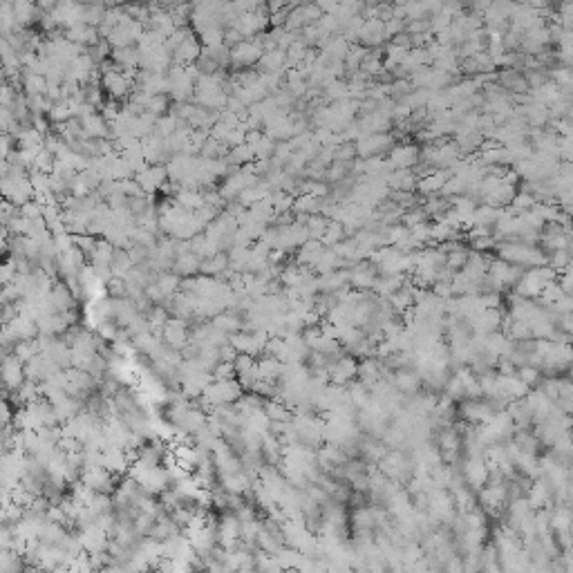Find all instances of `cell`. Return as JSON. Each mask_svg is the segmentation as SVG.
<instances>
[{"instance_id":"6da1fadb","label":"cell","mask_w":573,"mask_h":573,"mask_svg":"<svg viewBox=\"0 0 573 573\" xmlns=\"http://www.w3.org/2000/svg\"><path fill=\"white\" fill-rule=\"evenodd\" d=\"M557 278V273L553 269L545 267H535V269H524L522 278L517 280V285L513 287L515 296L526 298V300H537L540 293L545 291V287L549 283H553Z\"/></svg>"},{"instance_id":"7a4b0ae2","label":"cell","mask_w":573,"mask_h":573,"mask_svg":"<svg viewBox=\"0 0 573 573\" xmlns=\"http://www.w3.org/2000/svg\"><path fill=\"white\" fill-rule=\"evenodd\" d=\"M262 54H265V52H262L258 38H244L242 43L236 45V48L228 50V63L236 72L251 70V68L258 65V61H260Z\"/></svg>"},{"instance_id":"3957f363","label":"cell","mask_w":573,"mask_h":573,"mask_svg":"<svg viewBox=\"0 0 573 573\" xmlns=\"http://www.w3.org/2000/svg\"><path fill=\"white\" fill-rule=\"evenodd\" d=\"M79 482H83L92 493H97V495H112L117 484H119V477H115L103 466H90V468H83Z\"/></svg>"},{"instance_id":"277c9868","label":"cell","mask_w":573,"mask_h":573,"mask_svg":"<svg viewBox=\"0 0 573 573\" xmlns=\"http://www.w3.org/2000/svg\"><path fill=\"white\" fill-rule=\"evenodd\" d=\"M25 383V363L16 354H7L0 361V385L11 394Z\"/></svg>"},{"instance_id":"5b68a950","label":"cell","mask_w":573,"mask_h":573,"mask_svg":"<svg viewBox=\"0 0 573 573\" xmlns=\"http://www.w3.org/2000/svg\"><path fill=\"white\" fill-rule=\"evenodd\" d=\"M159 340L166 347L182 352L191 343V325L186 320H179V318H168L164 330L159 332Z\"/></svg>"},{"instance_id":"8992f818","label":"cell","mask_w":573,"mask_h":573,"mask_svg":"<svg viewBox=\"0 0 573 573\" xmlns=\"http://www.w3.org/2000/svg\"><path fill=\"white\" fill-rule=\"evenodd\" d=\"M390 170H412L416 164L421 162V148L414 144H396L390 148V157L385 159Z\"/></svg>"},{"instance_id":"52a82bcc","label":"cell","mask_w":573,"mask_h":573,"mask_svg":"<svg viewBox=\"0 0 573 573\" xmlns=\"http://www.w3.org/2000/svg\"><path fill=\"white\" fill-rule=\"evenodd\" d=\"M461 479L463 484L475 488H484L488 482V463L484 457H463V468H461Z\"/></svg>"},{"instance_id":"ba28073f","label":"cell","mask_w":573,"mask_h":573,"mask_svg":"<svg viewBox=\"0 0 573 573\" xmlns=\"http://www.w3.org/2000/svg\"><path fill=\"white\" fill-rule=\"evenodd\" d=\"M135 182L139 184V189L146 195H152V193H159L166 182H168V173H166V166H146L142 173L135 175Z\"/></svg>"},{"instance_id":"9c48e42d","label":"cell","mask_w":573,"mask_h":573,"mask_svg":"<svg viewBox=\"0 0 573 573\" xmlns=\"http://www.w3.org/2000/svg\"><path fill=\"white\" fill-rule=\"evenodd\" d=\"M347 273H349V287L359 289V291H369V289H374L377 278H379L377 267L372 265L369 260L356 262V265H354Z\"/></svg>"},{"instance_id":"30bf717a","label":"cell","mask_w":573,"mask_h":573,"mask_svg":"<svg viewBox=\"0 0 573 573\" xmlns=\"http://www.w3.org/2000/svg\"><path fill=\"white\" fill-rule=\"evenodd\" d=\"M79 126L85 139H110V126L99 110H90L79 117Z\"/></svg>"},{"instance_id":"8fae6325","label":"cell","mask_w":573,"mask_h":573,"mask_svg":"<svg viewBox=\"0 0 573 573\" xmlns=\"http://www.w3.org/2000/svg\"><path fill=\"white\" fill-rule=\"evenodd\" d=\"M63 36H65L70 43L81 45V48H85V50L95 48V45L101 41L99 29H97V27H92V25H85V23H79V25H74V27L65 29Z\"/></svg>"},{"instance_id":"7c38bea8","label":"cell","mask_w":573,"mask_h":573,"mask_svg":"<svg viewBox=\"0 0 573 573\" xmlns=\"http://www.w3.org/2000/svg\"><path fill=\"white\" fill-rule=\"evenodd\" d=\"M199 54H202V45H199L197 36H191L189 41H184L177 50H173V65L191 68L197 63Z\"/></svg>"},{"instance_id":"4fadbf2b","label":"cell","mask_w":573,"mask_h":573,"mask_svg":"<svg viewBox=\"0 0 573 573\" xmlns=\"http://www.w3.org/2000/svg\"><path fill=\"white\" fill-rule=\"evenodd\" d=\"M453 175L448 173V170H430V173L426 177H421L419 182H416V193L419 195H439L441 189H443V184L451 179Z\"/></svg>"},{"instance_id":"5bb4252c","label":"cell","mask_w":573,"mask_h":573,"mask_svg":"<svg viewBox=\"0 0 573 573\" xmlns=\"http://www.w3.org/2000/svg\"><path fill=\"white\" fill-rule=\"evenodd\" d=\"M11 9H14V19H16L19 29H32L41 21L38 5H34V3L19 0V3H11Z\"/></svg>"},{"instance_id":"9a60e30c","label":"cell","mask_w":573,"mask_h":573,"mask_svg":"<svg viewBox=\"0 0 573 573\" xmlns=\"http://www.w3.org/2000/svg\"><path fill=\"white\" fill-rule=\"evenodd\" d=\"M199 267H202V260H199L193 251H189V253H182V256L175 258V262H173V267H170V271H173L175 275H179L182 280H184V278H195V275H199Z\"/></svg>"},{"instance_id":"2e32d148","label":"cell","mask_w":573,"mask_h":573,"mask_svg":"<svg viewBox=\"0 0 573 573\" xmlns=\"http://www.w3.org/2000/svg\"><path fill=\"white\" fill-rule=\"evenodd\" d=\"M325 251V246H322V242L320 240H307L300 249H298V253H296V262L300 267H307V269H312L314 267V262L320 258V253Z\"/></svg>"},{"instance_id":"e0dca14e","label":"cell","mask_w":573,"mask_h":573,"mask_svg":"<svg viewBox=\"0 0 573 573\" xmlns=\"http://www.w3.org/2000/svg\"><path fill=\"white\" fill-rule=\"evenodd\" d=\"M228 269V256L224 251L215 253L213 258L202 260V267H199V273L209 275V278H220L224 271Z\"/></svg>"},{"instance_id":"ac0fdd59","label":"cell","mask_w":573,"mask_h":573,"mask_svg":"<svg viewBox=\"0 0 573 573\" xmlns=\"http://www.w3.org/2000/svg\"><path fill=\"white\" fill-rule=\"evenodd\" d=\"M500 213L502 209H493V206H486V204H479L473 213V226H482V228H490L495 226V222L500 220Z\"/></svg>"},{"instance_id":"d6986e66","label":"cell","mask_w":573,"mask_h":573,"mask_svg":"<svg viewBox=\"0 0 573 573\" xmlns=\"http://www.w3.org/2000/svg\"><path fill=\"white\" fill-rule=\"evenodd\" d=\"M345 240V226L338 224V222H327V228H325V233L320 238L322 246H327V249H334L336 244H340Z\"/></svg>"},{"instance_id":"ffe728a7","label":"cell","mask_w":573,"mask_h":573,"mask_svg":"<svg viewBox=\"0 0 573 573\" xmlns=\"http://www.w3.org/2000/svg\"><path fill=\"white\" fill-rule=\"evenodd\" d=\"M11 354H16L23 363H27L29 359H34L36 354H41V340H38V336L36 338H29V340H21V343L14 347Z\"/></svg>"},{"instance_id":"44dd1931","label":"cell","mask_w":573,"mask_h":573,"mask_svg":"<svg viewBox=\"0 0 573 573\" xmlns=\"http://www.w3.org/2000/svg\"><path fill=\"white\" fill-rule=\"evenodd\" d=\"M16 275H19L16 260L5 258L3 262H0V287H5V285L14 283V280H16Z\"/></svg>"},{"instance_id":"7402d4cb","label":"cell","mask_w":573,"mask_h":573,"mask_svg":"<svg viewBox=\"0 0 573 573\" xmlns=\"http://www.w3.org/2000/svg\"><path fill=\"white\" fill-rule=\"evenodd\" d=\"M7 233H3V231H0V262H3L5 258H7Z\"/></svg>"},{"instance_id":"603a6c76","label":"cell","mask_w":573,"mask_h":573,"mask_svg":"<svg viewBox=\"0 0 573 573\" xmlns=\"http://www.w3.org/2000/svg\"><path fill=\"white\" fill-rule=\"evenodd\" d=\"M0 43H3V38H0Z\"/></svg>"}]
</instances>
